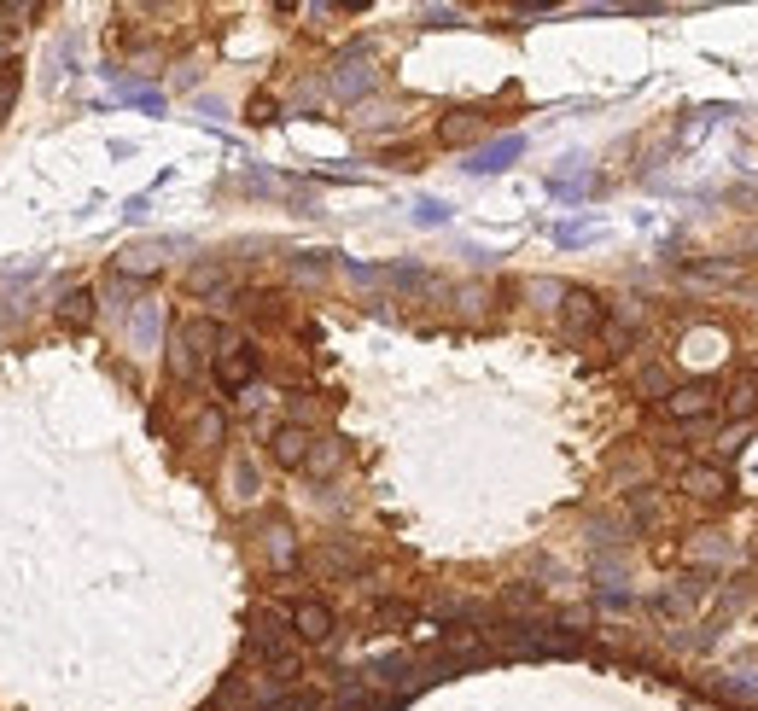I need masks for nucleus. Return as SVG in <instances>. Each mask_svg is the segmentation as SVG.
<instances>
[{
  "instance_id": "1",
  "label": "nucleus",
  "mask_w": 758,
  "mask_h": 711,
  "mask_svg": "<svg viewBox=\"0 0 758 711\" xmlns=\"http://www.w3.org/2000/svg\"><path fill=\"white\" fill-rule=\"evenodd\" d=\"M257 368H263V356H257L251 344H222V350L210 356V379H216L222 397H240L245 385L257 379Z\"/></svg>"
},
{
  "instance_id": "2",
  "label": "nucleus",
  "mask_w": 758,
  "mask_h": 711,
  "mask_svg": "<svg viewBox=\"0 0 758 711\" xmlns=\"http://www.w3.org/2000/svg\"><path fill=\"white\" fill-rule=\"evenodd\" d=\"M718 385H706V379H694V385H671L665 391V414L671 420H683V426H700V420H712L718 414Z\"/></svg>"
},
{
  "instance_id": "3",
  "label": "nucleus",
  "mask_w": 758,
  "mask_h": 711,
  "mask_svg": "<svg viewBox=\"0 0 758 711\" xmlns=\"http://www.w3.org/2000/svg\"><path fill=\"white\" fill-rule=\"evenodd\" d=\"M315 443H321V438H310V426L286 420V426H275V432H269V455H275L280 467H310Z\"/></svg>"
},
{
  "instance_id": "4",
  "label": "nucleus",
  "mask_w": 758,
  "mask_h": 711,
  "mask_svg": "<svg viewBox=\"0 0 758 711\" xmlns=\"http://www.w3.org/2000/svg\"><path fill=\"white\" fill-rule=\"evenodd\" d=\"M560 315H566V333H572V339H595V333L607 327V304H601L595 292H566V309H560Z\"/></svg>"
},
{
  "instance_id": "5",
  "label": "nucleus",
  "mask_w": 758,
  "mask_h": 711,
  "mask_svg": "<svg viewBox=\"0 0 758 711\" xmlns=\"http://www.w3.org/2000/svg\"><path fill=\"white\" fill-rule=\"evenodd\" d=\"M333 624H339V618H333L327 601H298V607H292V636H298V642H327Z\"/></svg>"
},
{
  "instance_id": "6",
  "label": "nucleus",
  "mask_w": 758,
  "mask_h": 711,
  "mask_svg": "<svg viewBox=\"0 0 758 711\" xmlns=\"http://www.w3.org/2000/svg\"><path fill=\"white\" fill-rule=\"evenodd\" d=\"M683 490H689V496H700V502H724L735 484H729L724 467H683Z\"/></svg>"
},
{
  "instance_id": "7",
  "label": "nucleus",
  "mask_w": 758,
  "mask_h": 711,
  "mask_svg": "<svg viewBox=\"0 0 758 711\" xmlns=\"http://www.w3.org/2000/svg\"><path fill=\"white\" fill-rule=\"evenodd\" d=\"M310 566L315 572H327V577H339V572H362V554H356V548H345V542H327V548H315L310 554Z\"/></svg>"
},
{
  "instance_id": "8",
  "label": "nucleus",
  "mask_w": 758,
  "mask_h": 711,
  "mask_svg": "<svg viewBox=\"0 0 758 711\" xmlns=\"http://www.w3.org/2000/svg\"><path fill=\"white\" fill-rule=\"evenodd\" d=\"M333 88H339V94H368V88H374V65H368V59H350V65H339V76H333Z\"/></svg>"
},
{
  "instance_id": "9",
  "label": "nucleus",
  "mask_w": 758,
  "mask_h": 711,
  "mask_svg": "<svg viewBox=\"0 0 758 711\" xmlns=\"http://www.w3.org/2000/svg\"><path fill=\"white\" fill-rule=\"evenodd\" d=\"M484 129V117L479 111H455V117H444V123H438V135L449 140V146H461V140H473Z\"/></svg>"
},
{
  "instance_id": "10",
  "label": "nucleus",
  "mask_w": 758,
  "mask_h": 711,
  "mask_svg": "<svg viewBox=\"0 0 758 711\" xmlns=\"http://www.w3.org/2000/svg\"><path fill=\"white\" fill-rule=\"evenodd\" d=\"M59 321H65V327H88V321H94V292H65Z\"/></svg>"
},
{
  "instance_id": "11",
  "label": "nucleus",
  "mask_w": 758,
  "mask_h": 711,
  "mask_svg": "<svg viewBox=\"0 0 758 711\" xmlns=\"http://www.w3.org/2000/svg\"><path fill=\"white\" fill-rule=\"evenodd\" d=\"M409 618H414L409 601H379L374 607V624H409Z\"/></svg>"
},
{
  "instance_id": "12",
  "label": "nucleus",
  "mask_w": 758,
  "mask_h": 711,
  "mask_svg": "<svg viewBox=\"0 0 758 711\" xmlns=\"http://www.w3.org/2000/svg\"><path fill=\"white\" fill-rule=\"evenodd\" d=\"M514 152H519V140H502L496 152H479V164H473V170H502V164H508Z\"/></svg>"
},
{
  "instance_id": "13",
  "label": "nucleus",
  "mask_w": 758,
  "mask_h": 711,
  "mask_svg": "<svg viewBox=\"0 0 758 711\" xmlns=\"http://www.w3.org/2000/svg\"><path fill=\"white\" fill-rule=\"evenodd\" d=\"M502 607H537V589L531 583H508L502 589Z\"/></svg>"
},
{
  "instance_id": "14",
  "label": "nucleus",
  "mask_w": 758,
  "mask_h": 711,
  "mask_svg": "<svg viewBox=\"0 0 758 711\" xmlns=\"http://www.w3.org/2000/svg\"><path fill=\"white\" fill-rule=\"evenodd\" d=\"M269 711H321V706H315V694H286V700H275Z\"/></svg>"
},
{
  "instance_id": "15",
  "label": "nucleus",
  "mask_w": 758,
  "mask_h": 711,
  "mask_svg": "<svg viewBox=\"0 0 758 711\" xmlns=\"http://www.w3.org/2000/svg\"><path fill=\"white\" fill-rule=\"evenodd\" d=\"M12 88H18V65H0V111L12 105Z\"/></svg>"
},
{
  "instance_id": "16",
  "label": "nucleus",
  "mask_w": 758,
  "mask_h": 711,
  "mask_svg": "<svg viewBox=\"0 0 758 711\" xmlns=\"http://www.w3.org/2000/svg\"><path fill=\"white\" fill-rule=\"evenodd\" d=\"M269 548H275V566H286V560H292V542H286V531H269Z\"/></svg>"
},
{
  "instance_id": "17",
  "label": "nucleus",
  "mask_w": 758,
  "mask_h": 711,
  "mask_svg": "<svg viewBox=\"0 0 758 711\" xmlns=\"http://www.w3.org/2000/svg\"><path fill=\"white\" fill-rule=\"evenodd\" d=\"M0 333H6V315H0Z\"/></svg>"
}]
</instances>
